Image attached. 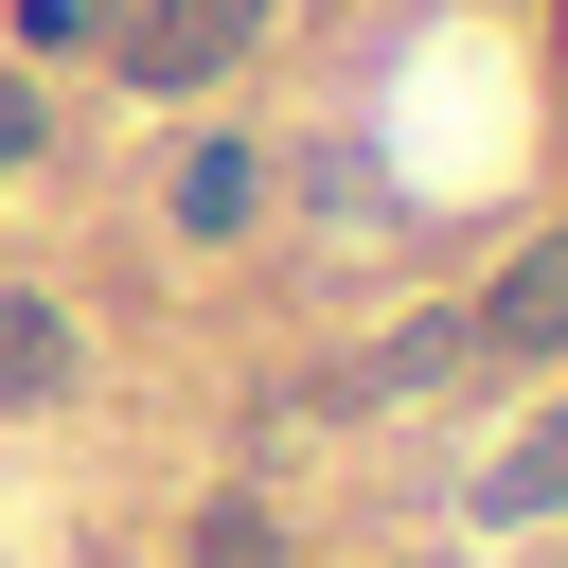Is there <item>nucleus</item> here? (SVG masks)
Masks as SVG:
<instances>
[{"label": "nucleus", "instance_id": "1", "mask_svg": "<svg viewBox=\"0 0 568 568\" xmlns=\"http://www.w3.org/2000/svg\"><path fill=\"white\" fill-rule=\"evenodd\" d=\"M266 53V0H106V71L142 89V106H195V89H231Z\"/></svg>", "mask_w": 568, "mask_h": 568}, {"label": "nucleus", "instance_id": "2", "mask_svg": "<svg viewBox=\"0 0 568 568\" xmlns=\"http://www.w3.org/2000/svg\"><path fill=\"white\" fill-rule=\"evenodd\" d=\"M266 195H284V178H266V142L231 124V142H178V178H160V231H178V248H248V231H266Z\"/></svg>", "mask_w": 568, "mask_h": 568}, {"label": "nucleus", "instance_id": "3", "mask_svg": "<svg viewBox=\"0 0 568 568\" xmlns=\"http://www.w3.org/2000/svg\"><path fill=\"white\" fill-rule=\"evenodd\" d=\"M462 337H479V355H515V373H550V355H568V231H532V248L479 284V320H462Z\"/></svg>", "mask_w": 568, "mask_h": 568}, {"label": "nucleus", "instance_id": "4", "mask_svg": "<svg viewBox=\"0 0 568 568\" xmlns=\"http://www.w3.org/2000/svg\"><path fill=\"white\" fill-rule=\"evenodd\" d=\"M71 373H89V337H71V302H36V284H0V408H71Z\"/></svg>", "mask_w": 568, "mask_h": 568}, {"label": "nucleus", "instance_id": "5", "mask_svg": "<svg viewBox=\"0 0 568 568\" xmlns=\"http://www.w3.org/2000/svg\"><path fill=\"white\" fill-rule=\"evenodd\" d=\"M550 497H568V408H532V444L479 479V515H550Z\"/></svg>", "mask_w": 568, "mask_h": 568}, {"label": "nucleus", "instance_id": "6", "mask_svg": "<svg viewBox=\"0 0 568 568\" xmlns=\"http://www.w3.org/2000/svg\"><path fill=\"white\" fill-rule=\"evenodd\" d=\"M195 568H302V550H284L266 497H213V515H195Z\"/></svg>", "mask_w": 568, "mask_h": 568}, {"label": "nucleus", "instance_id": "7", "mask_svg": "<svg viewBox=\"0 0 568 568\" xmlns=\"http://www.w3.org/2000/svg\"><path fill=\"white\" fill-rule=\"evenodd\" d=\"M53 142V106H36V71H0V160H36Z\"/></svg>", "mask_w": 568, "mask_h": 568}, {"label": "nucleus", "instance_id": "8", "mask_svg": "<svg viewBox=\"0 0 568 568\" xmlns=\"http://www.w3.org/2000/svg\"><path fill=\"white\" fill-rule=\"evenodd\" d=\"M550 71H568V0H550Z\"/></svg>", "mask_w": 568, "mask_h": 568}]
</instances>
